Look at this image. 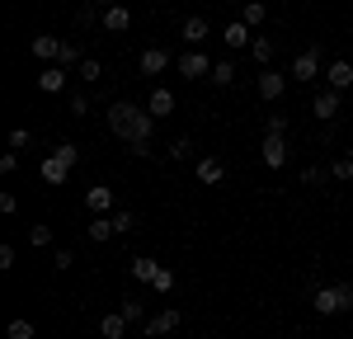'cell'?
<instances>
[{"instance_id": "29", "label": "cell", "mask_w": 353, "mask_h": 339, "mask_svg": "<svg viewBox=\"0 0 353 339\" xmlns=\"http://www.w3.org/2000/svg\"><path fill=\"white\" fill-rule=\"evenodd\" d=\"M52 156H57V161H66V165H76V161H81V151H76L71 141H57V146H52Z\"/></svg>"}, {"instance_id": "33", "label": "cell", "mask_w": 353, "mask_h": 339, "mask_svg": "<svg viewBox=\"0 0 353 339\" xmlns=\"http://www.w3.org/2000/svg\"><path fill=\"white\" fill-rule=\"evenodd\" d=\"M123 316H128V325H141V320H146V316H141V302H137V297H128V302H123Z\"/></svg>"}, {"instance_id": "16", "label": "cell", "mask_w": 353, "mask_h": 339, "mask_svg": "<svg viewBox=\"0 0 353 339\" xmlns=\"http://www.w3.org/2000/svg\"><path fill=\"white\" fill-rule=\"evenodd\" d=\"M28 52L38 56V61H57V56H61V38L43 33V38H33V48H28Z\"/></svg>"}, {"instance_id": "14", "label": "cell", "mask_w": 353, "mask_h": 339, "mask_svg": "<svg viewBox=\"0 0 353 339\" xmlns=\"http://www.w3.org/2000/svg\"><path fill=\"white\" fill-rule=\"evenodd\" d=\"M311 113H316L321 123H330V118L339 113V90H325V94H316V99H311Z\"/></svg>"}, {"instance_id": "24", "label": "cell", "mask_w": 353, "mask_h": 339, "mask_svg": "<svg viewBox=\"0 0 353 339\" xmlns=\"http://www.w3.org/2000/svg\"><path fill=\"white\" fill-rule=\"evenodd\" d=\"M241 19H245V24H250V28H259V24H264V19H269V10H264L259 0H250V5H245V10H241Z\"/></svg>"}, {"instance_id": "35", "label": "cell", "mask_w": 353, "mask_h": 339, "mask_svg": "<svg viewBox=\"0 0 353 339\" xmlns=\"http://www.w3.org/2000/svg\"><path fill=\"white\" fill-rule=\"evenodd\" d=\"M325 179H330V170H321V165L301 170V184H325Z\"/></svg>"}, {"instance_id": "13", "label": "cell", "mask_w": 353, "mask_h": 339, "mask_svg": "<svg viewBox=\"0 0 353 339\" xmlns=\"http://www.w3.org/2000/svg\"><path fill=\"white\" fill-rule=\"evenodd\" d=\"M170 61H174V56L165 52V48H146V52H141V76H161Z\"/></svg>"}, {"instance_id": "30", "label": "cell", "mask_w": 353, "mask_h": 339, "mask_svg": "<svg viewBox=\"0 0 353 339\" xmlns=\"http://www.w3.org/2000/svg\"><path fill=\"white\" fill-rule=\"evenodd\" d=\"M28 245H52V226H48V222H38L33 231H28Z\"/></svg>"}, {"instance_id": "19", "label": "cell", "mask_w": 353, "mask_h": 339, "mask_svg": "<svg viewBox=\"0 0 353 339\" xmlns=\"http://www.w3.org/2000/svg\"><path fill=\"white\" fill-rule=\"evenodd\" d=\"M156 274H161V264H156L151 254H137V259H132V278L137 282H151Z\"/></svg>"}, {"instance_id": "43", "label": "cell", "mask_w": 353, "mask_h": 339, "mask_svg": "<svg viewBox=\"0 0 353 339\" xmlns=\"http://www.w3.org/2000/svg\"><path fill=\"white\" fill-rule=\"evenodd\" d=\"M0 212L10 217V212H19V203H14V194H0Z\"/></svg>"}, {"instance_id": "3", "label": "cell", "mask_w": 353, "mask_h": 339, "mask_svg": "<svg viewBox=\"0 0 353 339\" xmlns=\"http://www.w3.org/2000/svg\"><path fill=\"white\" fill-rule=\"evenodd\" d=\"M174 66H179V76H184V81H203V76H212V66H217V61L203 52V48H189L184 56H174Z\"/></svg>"}, {"instance_id": "10", "label": "cell", "mask_w": 353, "mask_h": 339, "mask_svg": "<svg viewBox=\"0 0 353 339\" xmlns=\"http://www.w3.org/2000/svg\"><path fill=\"white\" fill-rule=\"evenodd\" d=\"M179 33H184V43H189V48H198V43H203V38L212 33V24H208L203 14H189V19L179 24Z\"/></svg>"}, {"instance_id": "36", "label": "cell", "mask_w": 353, "mask_h": 339, "mask_svg": "<svg viewBox=\"0 0 353 339\" xmlns=\"http://www.w3.org/2000/svg\"><path fill=\"white\" fill-rule=\"evenodd\" d=\"M113 226H118V236H123V231H132V226H137V212H113Z\"/></svg>"}, {"instance_id": "28", "label": "cell", "mask_w": 353, "mask_h": 339, "mask_svg": "<svg viewBox=\"0 0 353 339\" xmlns=\"http://www.w3.org/2000/svg\"><path fill=\"white\" fill-rule=\"evenodd\" d=\"M10 339H33L38 330H33V320H10V330H5Z\"/></svg>"}, {"instance_id": "25", "label": "cell", "mask_w": 353, "mask_h": 339, "mask_svg": "<svg viewBox=\"0 0 353 339\" xmlns=\"http://www.w3.org/2000/svg\"><path fill=\"white\" fill-rule=\"evenodd\" d=\"M330 179H339V184H349V179H353V156H339V161L330 165Z\"/></svg>"}, {"instance_id": "22", "label": "cell", "mask_w": 353, "mask_h": 339, "mask_svg": "<svg viewBox=\"0 0 353 339\" xmlns=\"http://www.w3.org/2000/svg\"><path fill=\"white\" fill-rule=\"evenodd\" d=\"M109 236H118V226H113V217H94V222H90V240H99V245H104Z\"/></svg>"}, {"instance_id": "8", "label": "cell", "mask_w": 353, "mask_h": 339, "mask_svg": "<svg viewBox=\"0 0 353 339\" xmlns=\"http://www.w3.org/2000/svg\"><path fill=\"white\" fill-rule=\"evenodd\" d=\"M38 174H43V184H52V189H61V184L71 179V165H66V161H57V156H48V161L38 165Z\"/></svg>"}, {"instance_id": "26", "label": "cell", "mask_w": 353, "mask_h": 339, "mask_svg": "<svg viewBox=\"0 0 353 339\" xmlns=\"http://www.w3.org/2000/svg\"><path fill=\"white\" fill-rule=\"evenodd\" d=\"M85 56H81V48L76 43H61V56H57V66H81Z\"/></svg>"}, {"instance_id": "41", "label": "cell", "mask_w": 353, "mask_h": 339, "mask_svg": "<svg viewBox=\"0 0 353 339\" xmlns=\"http://www.w3.org/2000/svg\"><path fill=\"white\" fill-rule=\"evenodd\" d=\"M10 170H19V151H5L0 156V174H10Z\"/></svg>"}, {"instance_id": "18", "label": "cell", "mask_w": 353, "mask_h": 339, "mask_svg": "<svg viewBox=\"0 0 353 339\" xmlns=\"http://www.w3.org/2000/svg\"><path fill=\"white\" fill-rule=\"evenodd\" d=\"M38 90H48V94H61V90H66V66H48V71L38 76Z\"/></svg>"}, {"instance_id": "21", "label": "cell", "mask_w": 353, "mask_h": 339, "mask_svg": "<svg viewBox=\"0 0 353 339\" xmlns=\"http://www.w3.org/2000/svg\"><path fill=\"white\" fill-rule=\"evenodd\" d=\"M128 24H132V10H123V5L104 10V28H109V33H123Z\"/></svg>"}, {"instance_id": "37", "label": "cell", "mask_w": 353, "mask_h": 339, "mask_svg": "<svg viewBox=\"0 0 353 339\" xmlns=\"http://www.w3.org/2000/svg\"><path fill=\"white\" fill-rule=\"evenodd\" d=\"M264 132H288V113H269V123H264Z\"/></svg>"}, {"instance_id": "39", "label": "cell", "mask_w": 353, "mask_h": 339, "mask_svg": "<svg viewBox=\"0 0 353 339\" xmlns=\"http://www.w3.org/2000/svg\"><path fill=\"white\" fill-rule=\"evenodd\" d=\"M28 146V127H14V132H10V151H24Z\"/></svg>"}, {"instance_id": "23", "label": "cell", "mask_w": 353, "mask_h": 339, "mask_svg": "<svg viewBox=\"0 0 353 339\" xmlns=\"http://www.w3.org/2000/svg\"><path fill=\"white\" fill-rule=\"evenodd\" d=\"M212 85H217V90L236 85V61H217V66H212Z\"/></svg>"}, {"instance_id": "1", "label": "cell", "mask_w": 353, "mask_h": 339, "mask_svg": "<svg viewBox=\"0 0 353 339\" xmlns=\"http://www.w3.org/2000/svg\"><path fill=\"white\" fill-rule=\"evenodd\" d=\"M109 132L118 141H151L156 118H151V109H141L132 99H118V104H109Z\"/></svg>"}, {"instance_id": "27", "label": "cell", "mask_w": 353, "mask_h": 339, "mask_svg": "<svg viewBox=\"0 0 353 339\" xmlns=\"http://www.w3.org/2000/svg\"><path fill=\"white\" fill-rule=\"evenodd\" d=\"M189 156H193V141L189 137H174V141H170V161H189Z\"/></svg>"}, {"instance_id": "5", "label": "cell", "mask_w": 353, "mask_h": 339, "mask_svg": "<svg viewBox=\"0 0 353 339\" xmlns=\"http://www.w3.org/2000/svg\"><path fill=\"white\" fill-rule=\"evenodd\" d=\"M264 165L269 170H283L288 165V132H264Z\"/></svg>"}, {"instance_id": "38", "label": "cell", "mask_w": 353, "mask_h": 339, "mask_svg": "<svg viewBox=\"0 0 353 339\" xmlns=\"http://www.w3.org/2000/svg\"><path fill=\"white\" fill-rule=\"evenodd\" d=\"M52 264H57V269H61V274H66V269L76 264V250H57V254H52Z\"/></svg>"}, {"instance_id": "4", "label": "cell", "mask_w": 353, "mask_h": 339, "mask_svg": "<svg viewBox=\"0 0 353 339\" xmlns=\"http://www.w3.org/2000/svg\"><path fill=\"white\" fill-rule=\"evenodd\" d=\"M321 61H325V52H321V48H306L301 56H292V81H297V85H311L316 76H321Z\"/></svg>"}, {"instance_id": "32", "label": "cell", "mask_w": 353, "mask_h": 339, "mask_svg": "<svg viewBox=\"0 0 353 339\" xmlns=\"http://www.w3.org/2000/svg\"><path fill=\"white\" fill-rule=\"evenodd\" d=\"M250 56H254V61H269V56H273V43H269V38H254V43H250Z\"/></svg>"}, {"instance_id": "20", "label": "cell", "mask_w": 353, "mask_h": 339, "mask_svg": "<svg viewBox=\"0 0 353 339\" xmlns=\"http://www.w3.org/2000/svg\"><path fill=\"white\" fill-rule=\"evenodd\" d=\"M99 335L104 339H123L128 335V316H123V311H118V316H104V320H99Z\"/></svg>"}, {"instance_id": "34", "label": "cell", "mask_w": 353, "mask_h": 339, "mask_svg": "<svg viewBox=\"0 0 353 339\" xmlns=\"http://www.w3.org/2000/svg\"><path fill=\"white\" fill-rule=\"evenodd\" d=\"M151 287H156V292H174V274H170V269H161V274L151 278Z\"/></svg>"}, {"instance_id": "15", "label": "cell", "mask_w": 353, "mask_h": 339, "mask_svg": "<svg viewBox=\"0 0 353 339\" xmlns=\"http://www.w3.org/2000/svg\"><path fill=\"white\" fill-rule=\"evenodd\" d=\"M349 85H353V61L334 56L330 61V90H349Z\"/></svg>"}, {"instance_id": "42", "label": "cell", "mask_w": 353, "mask_h": 339, "mask_svg": "<svg viewBox=\"0 0 353 339\" xmlns=\"http://www.w3.org/2000/svg\"><path fill=\"white\" fill-rule=\"evenodd\" d=\"M71 113L85 118V113H90V99H85V94H71Z\"/></svg>"}, {"instance_id": "40", "label": "cell", "mask_w": 353, "mask_h": 339, "mask_svg": "<svg viewBox=\"0 0 353 339\" xmlns=\"http://www.w3.org/2000/svg\"><path fill=\"white\" fill-rule=\"evenodd\" d=\"M128 151H132L137 161H151V141H128Z\"/></svg>"}, {"instance_id": "2", "label": "cell", "mask_w": 353, "mask_h": 339, "mask_svg": "<svg viewBox=\"0 0 353 339\" xmlns=\"http://www.w3.org/2000/svg\"><path fill=\"white\" fill-rule=\"evenodd\" d=\"M311 307L321 311V316H344V311H353V282L316 287V292H311Z\"/></svg>"}, {"instance_id": "12", "label": "cell", "mask_w": 353, "mask_h": 339, "mask_svg": "<svg viewBox=\"0 0 353 339\" xmlns=\"http://www.w3.org/2000/svg\"><path fill=\"white\" fill-rule=\"evenodd\" d=\"M250 33H254V28L245 24V19H236V24H226V28H221V38H226V48H231V52L250 48Z\"/></svg>"}, {"instance_id": "17", "label": "cell", "mask_w": 353, "mask_h": 339, "mask_svg": "<svg viewBox=\"0 0 353 339\" xmlns=\"http://www.w3.org/2000/svg\"><path fill=\"white\" fill-rule=\"evenodd\" d=\"M85 207H90V212H99V217H104V212H109V207H113V189H104V184H94V189H90V194H85Z\"/></svg>"}, {"instance_id": "11", "label": "cell", "mask_w": 353, "mask_h": 339, "mask_svg": "<svg viewBox=\"0 0 353 339\" xmlns=\"http://www.w3.org/2000/svg\"><path fill=\"white\" fill-rule=\"evenodd\" d=\"M170 330H179V311H174V307L156 311V316L146 320V335H170Z\"/></svg>"}, {"instance_id": "31", "label": "cell", "mask_w": 353, "mask_h": 339, "mask_svg": "<svg viewBox=\"0 0 353 339\" xmlns=\"http://www.w3.org/2000/svg\"><path fill=\"white\" fill-rule=\"evenodd\" d=\"M99 76H104V61L85 56V61H81V81H99Z\"/></svg>"}, {"instance_id": "9", "label": "cell", "mask_w": 353, "mask_h": 339, "mask_svg": "<svg viewBox=\"0 0 353 339\" xmlns=\"http://www.w3.org/2000/svg\"><path fill=\"white\" fill-rule=\"evenodd\" d=\"M193 174H198V184H221V179H226V165H221L217 156H203V161L193 165Z\"/></svg>"}, {"instance_id": "7", "label": "cell", "mask_w": 353, "mask_h": 339, "mask_svg": "<svg viewBox=\"0 0 353 339\" xmlns=\"http://www.w3.org/2000/svg\"><path fill=\"white\" fill-rule=\"evenodd\" d=\"M146 109H151V118H170V113H174V90H170V85H156V90L146 94Z\"/></svg>"}, {"instance_id": "45", "label": "cell", "mask_w": 353, "mask_h": 339, "mask_svg": "<svg viewBox=\"0 0 353 339\" xmlns=\"http://www.w3.org/2000/svg\"><path fill=\"white\" fill-rule=\"evenodd\" d=\"M94 5H99V10H113V5H118V0H94Z\"/></svg>"}, {"instance_id": "6", "label": "cell", "mask_w": 353, "mask_h": 339, "mask_svg": "<svg viewBox=\"0 0 353 339\" xmlns=\"http://www.w3.org/2000/svg\"><path fill=\"white\" fill-rule=\"evenodd\" d=\"M288 81H292V76H283V71H264V76H259V85H254V94H259V99H283V90H288Z\"/></svg>"}, {"instance_id": "44", "label": "cell", "mask_w": 353, "mask_h": 339, "mask_svg": "<svg viewBox=\"0 0 353 339\" xmlns=\"http://www.w3.org/2000/svg\"><path fill=\"white\" fill-rule=\"evenodd\" d=\"M0 269H14V245H0Z\"/></svg>"}]
</instances>
